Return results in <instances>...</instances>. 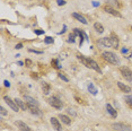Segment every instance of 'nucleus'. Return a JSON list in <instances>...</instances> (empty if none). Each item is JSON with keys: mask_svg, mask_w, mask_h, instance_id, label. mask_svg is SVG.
Masks as SVG:
<instances>
[{"mask_svg": "<svg viewBox=\"0 0 132 131\" xmlns=\"http://www.w3.org/2000/svg\"><path fill=\"white\" fill-rule=\"evenodd\" d=\"M27 107L31 110V113H32V114H35V115H41L42 114V112L40 111V108L36 107V106H27Z\"/></svg>", "mask_w": 132, "mask_h": 131, "instance_id": "nucleus-19", "label": "nucleus"}, {"mask_svg": "<svg viewBox=\"0 0 132 131\" xmlns=\"http://www.w3.org/2000/svg\"><path fill=\"white\" fill-rule=\"evenodd\" d=\"M58 75H59V78H60V79H62L63 81H69V78H68V77L64 76V74H62V72H59Z\"/></svg>", "mask_w": 132, "mask_h": 131, "instance_id": "nucleus-26", "label": "nucleus"}, {"mask_svg": "<svg viewBox=\"0 0 132 131\" xmlns=\"http://www.w3.org/2000/svg\"><path fill=\"white\" fill-rule=\"evenodd\" d=\"M49 103H50L51 106H53L54 108H57V110H60V108H62V102L60 101L58 97L55 96H52L49 98Z\"/></svg>", "mask_w": 132, "mask_h": 131, "instance_id": "nucleus-3", "label": "nucleus"}, {"mask_svg": "<svg viewBox=\"0 0 132 131\" xmlns=\"http://www.w3.org/2000/svg\"><path fill=\"white\" fill-rule=\"evenodd\" d=\"M57 2L59 6H64V5H66V1H64V0H57Z\"/></svg>", "mask_w": 132, "mask_h": 131, "instance_id": "nucleus-33", "label": "nucleus"}, {"mask_svg": "<svg viewBox=\"0 0 132 131\" xmlns=\"http://www.w3.org/2000/svg\"><path fill=\"white\" fill-rule=\"evenodd\" d=\"M0 113H1V115H7V111H6V108L5 107H0Z\"/></svg>", "mask_w": 132, "mask_h": 131, "instance_id": "nucleus-29", "label": "nucleus"}, {"mask_svg": "<svg viewBox=\"0 0 132 131\" xmlns=\"http://www.w3.org/2000/svg\"><path fill=\"white\" fill-rule=\"evenodd\" d=\"M120 71L122 74L123 78L127 81H132V71L129 69L127 67H121L120 68Z\"/></svg>", "mask_w": 132, "mask_h": 131, "instance_id": "nucleus-2", "label": "nucleus"}, {"mask_svg": "<svg viewBox=\"0 0 132 131\" xmlns=\"http://www.w3.org/2000/svg\"><path fill=\"white\" fill-rule=\"evenodd\" d=\"M44 41H45V43L46 44H52L53 42H54V40H53L51 36H46L45 38H44Z\"/></svg>", "mask_w": 132, "mask_h": 131, "instance_id": "nucleus-25", "label": "nucleus"}, {"mask_svg": "<svg viewBox=\"0 0 132 131\" xmlns=\"http://www.w3.org/2000/svg\"><path fill=\"white\" fill-rule=\"evenodd\" d=\"M24 63H25V62H23V61H19V62H18V64H19V66H23Z\"/></svg>", "mask_w": 132, "mask_h": 131, "instance_id": "nucleus-41", "label": "nucleus"}, {"mask_svg": "<svg viewBox=\"0 0 132 131\" xmlns=\"http://www.w3.org/2000/svg\"><path fill=\"white\" fill-rule=\"evenodd\" d=\"M82 35H84V38H85V40H89L88 36H87V34L85 33V32H82Z\"/></svg>", "mask_w": 132, "mask_h": 131, "instance_id": "nucleus-38", "label": "nucleus"}, {"mask_svg": "<svg viewBox=\"0 0 132 131\" xmlns=\"http://www.w3.org/2000/svg\"><path fill=\"white\" fill-rule=\"evenodd\" d=\"M66 29H67V27H66V26H63V29H62V31L60 32V34H63L64 32H66Z\"/></svg>", "mask_w": 132, "mask_h": 131, "instance_id": "nucleus-40", "label": "nucleus"}, {"mask_svg": "<svg viewBox=\"0 0 132 131\" xmlns=\"http://www.w3.org/2000/svg\"><path fill=\"white\" fill-rule=\"evenodd\" d=\"M124 101L127 105L132 107V95H126V96H124Z\"/></svg>", "mask_w": 132, "mask_h": 131, "instance_id": "nucleus-23", "label": "nucleus"}, {"mask_svg": "<svg viewBox=\"0 0 132 131\" xmlns=\"http://www.w3.org/2000/svg\"><path fill=\"white\" fill-rule=\"evenodd\" d=\"M4 101H5L6 103H7L8 105H9L10 107L13 108V111H15V112H18V110H19L18 105H17V104H16V102H15V101H13V99L10 98L9 96H4Z\"/></svg>", "mask_w": 132, "mask_h": 131, "instance_id": "nucleus-5", "label": "nucleus"}, {"mask_svg": "<svg viewBox=\"0 0 132 131\" xmlns=\"http://www.w3.org/2000/svg\"><path fill=\"white\" fill-rule=\"evenodd\" d=\"M22 47H23V44H22V43H18V44L16 45V49H17V50H21Z\"/></svg>", "mask_w": 132, "mask_h": 131, "instance_id": "nucleus-35", "label": "nucleus"}, {"mask_svg": "<svg viewBox=\"0 0 132 131\" xmlns=\"http://www.w3.org/2000/svg\"><path fill=\"white\" fill-rule=\"evenodd\" d=\"M15 102H16V104L18 105V107L19 108H22V110H24L25 111L26 108H27V104H25L22 99H19V98H15Z\"/></svg>", "mask_w": 132, "mask_h": 131, "instance_id": "nucleus-17", "label": "nucleus"}, {"mask_svg": "<svg viewBox=\"0 0 132 131\" xmlns=\"http://www.w3.org/2000/svg\"><path fill=\"white\" fill-rule=\"evenodd\" d=\"M72 16H73V18H76V19L79 20V22H80V23H82V24H85V25L88 24V22L86 20V18H85L84 16H81L80 14H78V13H73V14H72Z\"/></svg>", "mask_w": 132, "mask_h": 131, "instance_id": "nucleus-13", "label": "nucleus"}, {"mask_svg": "<svg viewBox=\"0 0 132 131\" xmlns=\"http://www.w3.org/2000/svg\"><path fill=\"white\" fill-rule=\"evenodd\" d=\"M68 42L69 43H75V34H70V35H69Z\"/></svg>", "mask_w": 132, "mask_h": 131, "instance_id": "nucleus-27", "label": "nucleus"}, {"mask_svg": "<svg viewBox=\"0 0 132 131\" xmlns=\"http://www.w3.org/2000/svg\"><path fill=\"white\" fill-rule=\"evenodd\" d=\"M15 124L18 126V129L21 131H32V129H31L27 124L24 123V122H22V121H16L15 122Z\"/></svg>", "mask_w": 132, "mask_h": 131, "instance_id": "nucleus-8", "label": "nucleus"}, {"mask_svg": "<svg viewBox=\"0 0 132 131\" xmlns=\"http://www.w3.org/2000/svg\"><path fill=\"white\" fill-rule=\"evenodd\" d=\"M121 52H122L123 54H126V53H129V49H126V47H123V49L121 50Z\"/></svg>", "mask_w": 132, "mask_h": 131, "instance_id": "nucleus-34", "label": "nucleus"}, {"mask_svg": "<svg viewBox=\"0 0 132 131\" xmlns=\"http://www.w3.org/2000/svg\"><path fill=\"white\" fill-rule=\"evenodd\" d=\"M131 29H132V26H131Z\"/></svg>", "mask_w": 132, "mask_h": 131, "instance_id": "nucleus-42", "label": "nucleus"}, {"mask_svg": "<svg viewBox=\"0 0 132 131\" xmlns=\"http://www.w3.org/2000/svg\"><path fill=\"white\" fill-rule=\"evenodd\" d=\"M32 77H33V78H35V79H37V78H39V76H37V74H34V72H33V74H32Z\"/></svg>", "mask_w": 132, "mask_h": 131, "instance_id": "nucleus-39", "label": "nucleus"}, {"mask_svg": "<svg viewBox=\"0 0 132 131\" xmlns=\"http://www.w3.org/2000/svg\"><path fill=\"white\" fill-rule=\"evenodd\" d=\"M117 86H118V88H120L122 92H124V93H130V92H131V87L126 86L125 84L121 83V81H117Z\"/></svg>", "mask_w": 132, "mask_h": 131, "instance_id": "nucleus-15", "label": "nucleus"}, {"mask_svg": "<svg viewBox=\"0 0 132 131\" xmlns=\"http://www.w3.org/2000/svg\"><path fill=\"white\" fill-rule=\"evenodd\" d=\"M4 84H5L6 87H10V83L8 80H5V81H4Z\"/></svg>", "mask_w": 132, "mask_h": 131, "instance_id": "nucleus-36", "label": "nucleus"}, {"mask_svg": "<svg viewBox=\"0 0 132 131\" xmlns=\"http://www.w3.org/2000/svg\"><path fill=\"white\" fill-rule=\"evenodd\" d=\"M51 124L53 125V128L55 129L57 131H61L62 129H61V124H60V122H59V120L57 119V117H51Z\"/></svg>", "mask_w": 132, "mask_h": 131, "instance_id": "nucleus-10", "label": "nucleus"}, {"mask_svg": "<svg viewBox=\"0 0 132 131\" xmlns=\"http://www.w3.org/2000/svg\"><path fill=\"white\" fill-rule=\"evenodd\" d=\"M88 90L91 95H96L98 93L97 88H96L95 86H94V84H91V83H89V85H88Z\"/></svg>", "mask_w": 132, "mask_h": 131, "instance_id": "nucleus-21", "label": "nucleus"}, {"mask_svg": "<svg viewBox=\"0 0 132 131\" xmlns=\"http://www.w3.org/2000/svg\"><path fill=\"white\" fill-rule=\"evenodd\" d=\"M109 41H111V47L116 49V47L118 46V38L116 37L114 34H112V36L109 37Z\"/></svg>", "mask_w": 132, "mask_h": 131, "instance_id": "nucleus-14", "label": "nucleus"}, {"mask_svg": "<svg viewBox=\"0 0 132 131\" xmlns=\"http://www.w3.org/2000/svg\"><path fill=\"white\" fill-rule=\"evenodd\" d=\"M59 119L61 120V121L63 122L64 124H67V125H69V124L71 123V120H70V117H68V116H67V115L60 114V115H59Z\"/></svg>", "mask_w": 132, "mask_h": 131, "instance_id": "nucleus-18", "label": "nucleus"}, {"mask_svg": "<svg viewBox=\"0 0 132 131\" xmlns=\"http://www.w3.org/2000/svg\"><path fill=\"white\" fill-rule=\"evenodd\" d=\"M52 66H53V68H55V69H60L61 68V66L59 64V60H52Z\"/></svg>", "mask_w": 132, "mask_h": 131, "instance_id": "nucleus-24", "label": "nucleus"}, {"mask_svg": "<svg viewBox=\"0 0 132 131\" xmlns=\"http://www.w3.org/2000/svg\"><path fill=\"white\" fill-rule=\"evenodd\" d=\"M28 51H30V52H33V53H36V54H42V53H43L42 51H37V50H33V49H30Z\"/></svg>", "mask_w": 132, "mask_h": 131, "instance_id": "nucleus-32", "label": "nucleus"}, {"mask_svg": "<svg viewBox=\"0 0 132 131\" xmlns=\"http://www.w3.org/2000/svg\"><path fill=\"white\" fill-rule=\"evenodd\" d=\"M25 64L27 66V67H32L33 62H32V61H31V60H30V59H26V60H25Z\"/></svg>", "mask_w": 132, "mask_h": 131, "instance_id": "nucleus-30", "label": "nucleus"}, {"mask_svg": "<svg viewBox=\"0 0 132 131\" xmlns=\"http://www.w3.org/2000/svg\"><path fill=\"white\" fill-rule=\"evenodd\" d=\"M97 44L99 46H103V47H111V41H109V37H103L100 40L97 41Z\"/></svg>", "mask_w": 132, "mask_h": 131, "instance_id": "nucleus-7", "label": "nucleus"}, {"mask_svg": "<svg viewBox=\"0 0 132 131\" xmlns=\"http://www.w3.org/2000/svg\"><path fill=\"white\" fill-rule=\"evenodd\" d=\"M94 28H95L96 32H98L99 34H102L103 32H104V27H103V25L100 24V23H95V24H94Z\"/></svg>", "mask_w": 132, "mask_h": 131, "instance_id": "nucleus-22", "label": "nucleus"}, {"mask_svg": "<svg viewBox=\"0 0 132 131\" xmlns=\"http://www.w3.org/2000/svg\"><path fill=\"white\" fill-rule=\"evenodd\" d=\"M67 111H68V113H69V114H71L72 116H76V112H75V110H73V108H68Z\"/></svg>", "mask_w": 132, "mask_h": 131, "instance_id": "nucleus-28", "label": "nucleus"}, {"mask_svg": "<svg viewBox=\"0 0 132 131\" xmlns=\"http://www.w3.org/2000/svg\"><path fill=\"white\" fill-rule=\"evenodd\" d=\"M104 10L106 11V13H108V14H111V15H113V16H115V17H121V14L118 13L117 10H115V9H113L112 7H109V6H105V8H104Z\"/></svg>", "mask_w": 132, "mask_h": 131, "instance_id": "nucleus-9", "label": "nucleus"}, {"mask_svg": "<svg viewBox=\"0 0 132 131\" xmlns=\"http://www.w3.org/2000/svg\"><path fill=\"white\" fill-rule=\"evenodd\" d=\"M24 101L26 102L27 106H36V107H39V102H37L36 99H34L33 97L24 95Z\"/></svg>", "mask_w": 132, "mask_h": 131, "instance_id": "nucleus-6", "label": "nucleus"}, {"mask_svg": "<svg viewBox=\"0 0 132 131\" xmlns=\"http://www.w3.org/2000/svg\"><path fill=\"white\" fill-rule=\"evenodd\" d=\"M106 110H107V112L111 114L112 117H116V116H117V112H116V111L112 107L111 104H106Z\"/></svg>", "mask_w": 132, "mask_h": 131, "instance_id": "nucleus-16", "label": "nucleus"}, {"mask_svg": "<svg viewBox=\"0 0 132 131\" xmlns=\"http://www.w3.org/2000/svg\"><path fill=\"white\" fill-rule=\"evenodd\" d=\"M77 59L80 61V62L82 63V64L85 66V67H87V68H89V59H87V58H85L84 55H81V54H79L78 53L77 54Z\"/></svg>", "mask_w": 132, "mask_h": 131, "instance_id": "nucleus-12", "label": "nucleus"}, {"mask_svg": "<svg viewBox=\"0 0 132 131\" xmlns=\"http://www.w3.org/2000/svg\"><path fill=\"white\" fill-rule=\"evenodd\" d=\"M93 6H94V7H98V6H99V2H97V1H93Z\"/></svg>", "mask_w": 132, "mask_h": 131, "instance_id": "nucleus-37", "label": "nucleus"}, {"mask_svg": "<svg viewBox=\"0 0 132 131\" xmlns=\"http://www.w3.org/2000/svg\"><path fill=\"white\" fill-rule=\"evenodd\" d=\"M102 56L103 59H104L105 61H107V62L112 63V64H120V59H118V56L116 55L115 53H113V52H109V51H105L102 53Z\"/></svg>", "mask_w": 132, "mask_h": 131, "instance_id": "nucleus-1", "label": "nucleus"}, {"mask_svg": "<svg viewBox=\"0 0 132 131\" xmlns=\"http://www.w3.org/2000/svg\"><path fill=\"white\" fill-rule=\"evenodd\" d=\"M112 128L115 131H132L130 125L124 123H113L112 124Z\"/></svg>", "mask_w": 132, "mask_h": 131, "instance_id": "nucleus-4", "label": "nucleus"}, {"mask_svg": "<svg viewBox=\"0 0 132 131\" xmlns=\"http://www.w3.org/2000/svg\"><path fill=\"white\" fill-rule=\"evenodd\" d=\"M34 33L36 34V35H42V34H44V31H40V29H34Z\"/></svg>", "mask_w": 132, "mask_h": 131, "instance_id": "nucleus-31", "label": "nucleus"}, {"mask_svg": "<svg viewBox=\"0 0 132 131\" xmlns=\"http://www.w3.org/2000/svg\"><path fill=\"white\" fill-rule=\"evenodd\" d=\"M50 85H49L48 83H42V90H43L44 95H49V93H50Z\"/></svg>", "mask_w": 132, "mask_h": 131, "instance_id": "nucleus-20", "label": "nucleus"}, {"mask_svg": "<svg viewBox=\"0 0 132 131\" xmlns=\"http://www.w3.org/2000/svg\"><path fill=\"white\" fill-rule=\"evenodd\" d=\"M89 68H90V69H94L95 71L99 72V74H102V70H100L99 66H98L93 59H89Z\"/></svg>", "mask_w": 132, "mask_h": 131, "instance_id": "nucleus-11", "label": "nucleus"}]
</instances>
